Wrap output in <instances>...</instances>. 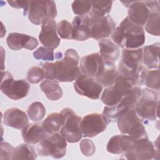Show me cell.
Segmentation results:
<instances>
[{
  "instance_id": "1",
  "label": "cell",
  "mask_w": 160,
  "mask_h": 160,
  "mask_svg": "<svg viewBox=\"0 0 160 160\" xmlns=\"http://www.w3.org/2000/svg\"><path fill=\"white\" fill-rule=\"evenodd\" d=\"M79 57L77 51L73 49H68L62 59L55 62H45L42 68L47 79L59 82H72L76 81L83 74L78 64Z\"/></svg>"
},
{
  "instance_id": "2",
  "label": "cell",
  "mask_w": 160,
  "mask_h": 160,
  "mask_svg": "<svg viewBox=\"0 0 160 160\" xmlns=\"http://www.w3.org/2000/svg\"><path fill=\"white\" fill-rule=\"evenodd\" d=\"M113 42L123 49H137L145 42L143 28L132 22L128 17L125 18L111 34Z\"/></svg>"
},
{
  "instance_id": "3",
  "label": "cell",
  "mask_w": 160,
  "mask_h": 160,
  "mask_svg": "<svg viewBox=\"0 0 160 160\" xmlns=\"http://www.w3.org/2000/svg\"><path fill=\"white\" fill-rule=\"evenodd\" d=\"M117 123L121 132L128 134L134 142L149 139L142 121L138 116L134 108L121 113L117 119Z\"/></svg>"
},
{
  "instance_id": "4",
  "label": "cell",
  "mask_w": 160,
  "mask_h": 160,
  "mask_svg": "<svg viewBox=\"0 0 160 160\" xmlns=\"http://www.w3.org/2000/svg\"><path fill=\"white\" fill-rule=\"evenodd\" d=\"M134 109L142 122L154 121L157 117H159V98L158 94L153 90L148 88L143 89Z\"/></svg>"
},
{
  "instance_id": "5",
  "label": "cell",
  "mask_w": 160,
  "mask_h": 160,
  "mask_svg": "<svg viewBox=\"0 0 160 160\" xmlns=\"http://www.w3.org/2000/svg\"><path fill=\"white\" fill-rule=\"evenodd\" d=\"M140 87L134 86L131 91L123 96L121 101L114 106H106L104 108L102 115L108 119V122H115L119 115L123 112L132 108H134L135 105L141 95Z\"/></svg>"
},
{
  "instance_id": "6",
  "label": "cell",
  "mask_w": 160,
  "mask_h": 160,
  "mask_svg": "<svg viewBox=\"0 0 160 160\" xmlns=\"http://www.w3.org/2000/svg\"><path fill=\"white\" fill-rule=\"evenodd\" d=\"M58 12L54 1H30L28 11L29 20L36 25L47 19H53Z\"/></svg>"
},
{
  "instance_id": "7",
  "label": "cell",
  "mask_w": 160,
  "mask_h": 160,
  "mask_svg": "<svg viewBox=\"0 0 160 160\" xmlns=\"http://www.w3.org/2000/svg\"><path fill=\"white\" fill-rule=\"evenodd\" d=\"M1 91L9 98L19 100L28 95L30 85L24 79L14 80L12 74L9 72H1Z\"/></svg>"
},
{
  "instance_id": "8",
  "label": "cell",
  "mask_w": 160,
  "mask_h": 160,
  "mask_svg": "<svg viewBox=\"0 0 160 160\" xmlns=\"http://www.w3.org/2000/svg\"><path fill=\"white\" fill-rule=\"evenodd\" d=\"M66 141L60 134L55 132L39 142L37 151L41 156H51L54 158H62L66 153Z\"/></svg>"
},
{
  "instance_id": "9",
  "label": "cell",
  "mask_w": 160,
  "mask_h": 160,
  "mask_svg": "<svg viewBox=\"0 0 160 160\" xmlns=\"http://www.w3.org/2000/svg\"><path fill=\"white\" fill-rule=\"evenodd\" d=\"M65 116V122L60 129V134L68 142H77L82 137L79 124L81 117L70 108H64L61 111Z\"/></svg>"
},
{
  "instance_id": "10",
  "label": "cell",
  "mask_w": 160,
  "mask_h": 160,
  "mask_svg": "<svg viewBox=\"0 0 160 160\" xmlns=\"http://www.w3.org/2000/svg\"><path fill=\"white\" fill-rule=\"evenodd\" d=\"M108 119L102 114L92 113L85 116L81 121L79 128L82 136L92 138L103 132L107 128Z\"/></svg>"
},
{
  "instance_id": "11",
  "label": "cell",
  "mask_w": 160,
  "mask_h": 160,
  "mask_svg": "<svg viewBox=\"0 0 160 160\" xmlns=\"http://www.w3.org/2000/svg\"><path fill=\"white\" fill-rule=\"evenodd\" d=\"M89 17L90 18L91 38L96 40H101L111 35L115 29L116 24L109 15L100 18H92L89 16Z\"/></svg>"
},
{
  "instance_id": "12",
  "label": "cell",
  "mask_w": 160,
  "mask_h": 160,
  "mask_svg": "<svg viewBox=\"0 0 160 160\" xmlns=\"http://www.w3.org/2000/svg\"><path fill=\"white\" fill-rule=\"evenodd\" d=\"M76 92L92 99H98L102 90V86L94 78L81 75L74 82Z\"/></svg>"
},
{
  "instance_id": "13",
  "label": "cell",
  "mask_w": 160,
  "mask_h": 160,
  "mask_svg": "<svg viewBox=\"0 0 160 160\" xmlns=\"http://www.w3.org/2000/svg\"><path fill=\"white\" fill-rule=\"evenodd\" d=\"M156 150L151 141L144 139L136 142L123 154L125 158L132 160H149L154 158Z\"/></svg>"
},
{
  "instance_id": "14",
  "label": "cell",
  "mask_w": 160,
  "mask_h": 160,
  "mask_svg": "<svg viewBox=\"0 0 160 160\" xmlns=\"http://www.w3.org/2000/svg\"><path fill=\"white\" fill-rule=\"evenodd\" d=\"M56 31L57 24L54 20L47 19L42 23L39 39L45 48L53 50L58 47L60 39L57 35Z\"/></svg>"
},
{
  "instance_id": "15",
  "label": "cell",
  "mask_w": 160,
  "mask_h": 160,
  "mask_svg": "<svg viewBox=\"0 0 160 160\" xmlns=\"http://www.w3.org/2000/svg\"><path fill=\"white\" fill-rule=\"evenodd\" d=\"M104 61L99 53H92L82 57L79 68L84 75L95 78L103 69Z\"/></svg>"
},
{
  "instance_id": "16",
  "label": "cell",
  "mask_w": 160,
  "mask_h": 160,
  "mask_svg": "<svg viewBox=\"0 0 160 160\" xmlns=\"http://www.w3.org/2000/svg\"><path fill=\"white\" fill-rule=\"evenodd\" d=\"M6 41L8 47L14 51H18L22 48L32 50L38 45V41L35 38L18 32L10 33Z\"/></svg>"
},
{
  "instance_id": "17",
  "label": "cell",
  "mask_w": 160,
  "mask_h": 160,
  "mask_svg": "<svg viewBox=\"0 0 160 160\" xmlns=\"http://www.w3.org/2000/svg\"><path fill=\"white\" fill-rule=\"evenodd\" d=\"M128 18L135 24L145 25L151 11L144 1H131L128 6Z\"/></svg>"
},
{
  "instance_id": "18",
  "label": "cell",
  "mask_w": 160,
  "mask_h": 160,
  "mask_svg": "<svg viewBox=\"0 0 160 160\" xmlns=\"http://www.w3.org/2000/svg\"><path fill=\"white\" fill-rule=\"evenodd\" d=\"M22 137L25 142L36 144L49 136L42 126V122L28 124L21 131Z\"/></svg>"
},
{
  "instance_id": "19",
  "label": "cell",
  "mask_w": 160,
  "mask_h": 160,
  "mask_svg": "<svg viewBox=\"0 0 160 160\" xmlns=\"http://www.w3.org/2000/svg\"><path fill=\"white\" fill-rule=\"evenodd\" d=\"M2 121L6 126L18 129H22L29 122L26 112L18 108H11L5 111Z\"/></svg>"
},
{
  "instance_id": "20",
  "label": "cell",
  "mask_w": 160,
  "mask_h": 160,
  "mask_svg": "<svg viewBox=\"0 0 160 160\" xmlns=\"http://www.w3.org/2000/svg\"><path fill=\"white\" fill-rule=\"evenodd\" d=\"M91 38L90 18L88 14L77 16L72 21V39L83 41Z\"/></svg>"
},
{
  "instance_id": "21",
  "label": "cell",
  "mask_w": 160,
  "mask_h": 160,
  "mask_svg": "<svg viewBox=\"0 0 160 160\" xmlns=\"http://www.w3.org/2000/svg\"><path fill=\"white\" fill-rule=\"evenodd\" d=\"M134 142L131 140L129 136L124 134L116 135L109 140L106 149L108 152L115 154H124L128 151Z\"/></svg>"
},
{
  "instance_id": "22",
  "label": "cell",
  "mask_w": 160,
  "mask_h": 160,
  "mask_svg": "<svg viewBox=\"0 0 160 160\" xmlns=\"http://www.w3.org/2000/svg\"><path fill=\"white\" fill-rule=\"evenodd\" d=\"M100 55L105 62L114 63L120 56L118 46L110 39H103L98 42Z\"/></svg>"
},
{
  "instance_id": "23",
  "label": "cell",
  "mask_w": 160,
  "mask_h": 160,
  "mask_svg": "<svg viewBox=\"0 0 160 160\" xmlns=\"http://www.w3.org/2000/svg\"><path fill=\"white\" fill-rule=\"evenodd\" d=\"M159 42H156L149 46H146L142 49L143 64L149 69H159Z\"/></svg>"
},
{
  "instance_id": "24",
  "label": "cell",
  "mask_w": 160,
  "mask_h": 160,
  "mask_svg": "<svg viewBox=\"0 0 160 160\" xmlns=\"http://www.w3.org/2000/svg\"><path fill=\"white\" fill-rule=\"evenodd\" d=\"M118 73L114 63L105 62L103 69L95 78V79L104 87H110L114 84Z\"/></svg>"
},
{
  "instance_id": "25",
  "label": "cell",
  "mask_w": 160,
  "mask_h": 160,
  "mask_svg": "<svg viewBox=\"0 0 160 160\" xmlns=\"http://www.w3.org/2000/svg\"><path fill=\"white\" fill-rule=\"evenodd\" d=\"M65 122V116L60 112L49 114L43 121L42 126L45 131L49 134L58 132Z\"/></svg>"
},
{
  "instance_id": "26",
  "label": "cell",
  "mask_w": 160,
  "mask_h": 160,
  "mask_svg": "<svg viewBox=\"0 0 160 160\" xmlns=\"http://www.w3.org/2000/svg\"><path fill=\"white\" fill-rule=\"evenodd\" d=\"M40 88L51 101H57L62 96L63 92L58 81L46 79L41 83Z\"/></svg>"
},
{
  "instance_id": "27",
  "label": "cell",
  "mask_w": 160,
  "mask_h": 160,
  "mask_svg": "<svg viewBox=\"0 0 160 160\" xmlns=\"http://www.w3.org/2000/svg\"><path fill=\"white\" fill-rule=\"evenodd\" d=\"M91 11L88 14L89 16L96 18H102L110 12L112 1H92Z\"/></svg>"
},
{
  "instance_id": "28",
  "label": "cell",
  "mask_w": 160,
  "mask_h": 160,
  "mask_svg": "<svg viewBox=\"0 0 160 160\" xmlns=\"http://www.w3.org/2000/svg\"><path fill=\"white\" fill-rule=\"evenodd\" d=\"M36 158V152L32 146L28 144H21L14 148L11 159L34 160Z\"/></svg>"
},
{
  "instance_id": "29",
  "label": "cell",
  "mask_w": 160,
  "mask_h": 160,
  "mask_svg": "<svg viewBox=\"0 0 160 160\" xmlns=\"http://www.w3.org/2000/svg\"><path fill=\"white\" fill-rule=\"evenodd\" d=\"M160 11H151L149 18L145 24L146 31L154 36L159 35Z\"/></svg>"
},
{
  "instance_id": "30",
  "label": "cell",
  "mask_w": 160,
  "mask_h": 160,
  "mask_svg": "<svg viewBox=\"0 0 160 160\" xmlns=\"http://www.w3.org/2000/svg\"><path fill=\"white\" fill-rule=\"evenodd\" d=\"M27 113L31 121L38 122L44 118L46 114V109L42 103L36 101L32 102L28 107Z\"/></svg>"
},
{
  "instance_id": "31",
  "label": "cell",
  "mask_w": 160,
  "mask_h": 160,
  "mask_svg": "<svg viewBox=\"0 0 160 160\" xmlns=\"http://www.w3.org/2000/svg\"><path fill=\"white\" fill-rule=\"evenodd\" d=\"M122 96L120 95L112 86L108 87L103 91L101 100L102 102L109 106L116 105L122 99Z\"/></svg>"
},
{
  "instance_id": "32",
  "label": "cell",
  "mask_w": 160,
  "mask_h": 160,
  "mask_svg": "<svg viewBox=\"0 0 160 160\" xmlns=\"http://www.w3.org/2000/svg\"><path fill=\"white\" fill-rule=\"evenodd\" d=\"M122 97L128 94L133 88L131 82L125 78L118 75L115 82L111 86Z\"/></svg>"
},
{
  "instance_id": "33",
  "label": "cell",
  "mask_w": 160,
  "mask_h": 160,
  "mask_svg": "<svg viewBox=\"0 0 160 160\" xmlns=\"http://www.w3.org/2000/svg\"><path fill=\"white\" fill-rule=\"evenodd\" d=\"M144 84L148 88L152 90L159 91L160 86L159 69H157L148 72L145 78Z\"/></svg>"
},
{
  "instance_id": "34",
  "label": "cell",
  "mask_w": 160,
  "mask_h": 160,
  "mask_svg": "<svg viewBox=\"0 0 160 160\" xmlns=\"http://www.w3.org/2000/svg\"><path fill=\"white\" fill-rule=\"evenodd\" d=\"M57 32L62 39H72V25L66 19L58 22Z\"/></svg>"
},
{
  "instance_id": "35",
  "label": "cell",
  "mask_w": 160,
  "mask_h": 160,
  "mask_svg": "<svg viewBox=\"0 0 160 160\" xmlns=\"http://www.w3.org/2000/svg\"><path fill=\"white\" fill-rule=\"evenodd\" d=\"M92 8L91 1H74L72 4L73 12L79 16L88 14Z\"/></svg>"
},
{
  "instance_id": "36",
  "label": "cell",
  "mask_w": 160,
  "mask_h": 160,
  "mask_svg": "<svg viewBox=\"0 0 160 160\" xmlns=\"http://www.w3.org/2000/svg\"><path fill=\"white\" fill-rule=\"evenodd\" d=\"M44 78L45 73L43 69L38 66L31 68L29 69L26 76L28 81L32 84L38 83Z\"/></svg>"
},
{
  "instance_id": "37",
  "label": "cell",
  "mask_w": 160,
  "mask_h": 160,
  "mask_svg": "<svg viewBox=\"0 0 160 160\" xmlns=\"http://www.w3.org/2000/svg\"><path fill=\"white\" fill-rule=\"evenodd\" d=\"M33 57L38 60L52 61L54 59V51L41 46L33 52Z\"/></svg>"
},
{
  "instance_id": "38",
  "label": "cell",
  "mask_w": 160,
  "mask_h": 160,
  "mask_svg": "<svg viewBox=\"0 0 160 160\" xmlns=\"http://www.w3.org/2000/svg\"><path fill=\"white\" fill-rule=\"evenodd\" d=\"M79 148L81 152L86 156H92L96 151L94 144L89 139H82L80 142Z\"/></svg>"
},
{
  "instance_id": "39",
  "label": "cell",
  "mask_w": 160,
  "mask_h": 160,
  "mask_svg": "<svg viewBox=\"0 0 160 160\" xmlns=\"http://www.w3.org/2000/svg\"><path fill=\"white\" fill-rule=\"evenodd\" d=\"M14 148L10 144L6 142H1L0 159H11Z\"/></svg>"
},
{
  "instance_id": "40",
  "label": "cell",
  "mask_w": 160,
  "mask_h": 160,
  "mask_svg": "<svg viewBox=\"0 0 160 160\" xmlns=\"http://www.w3.org/2000/svg\"><path fill=\"white\" fill-rule=\"evenodd\" d=\"M30 1H8V3L12 8L16 9H23V15L26 16L29 6Z\"/></svg>"
}]
</instances>
